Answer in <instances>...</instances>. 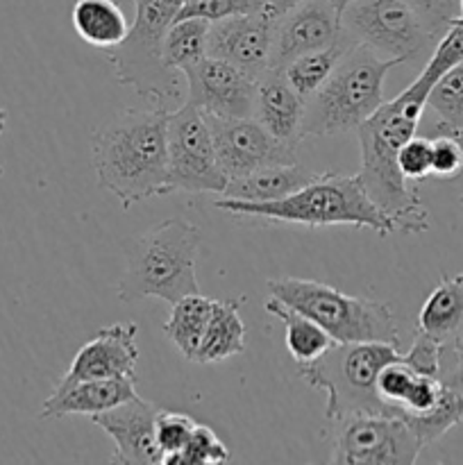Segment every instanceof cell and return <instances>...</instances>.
Returning <instances> with one entry per match:
<instances>
[{"label":"cell","instance_id":"cell-32","mask_svg":"<svg viewBox=\"0 0 463 465\" xmlns=\"http://www.w3.org/2000/svg\"><path fill=\"white\" fill-rule=\"evenodd\" d=\"M268 0H184L177 18H207L221 21L227 16H241V14L266 12ZM175 18V21H177Z\"/></svg>","mask_w":463,"mask_h":465},{"label":"cell","instance_id":"cell-16","mask_svg":"<svg viewBox=\"0 0 463 465\" xmlns=\"http://www.w3.org/2000/svg\"><path fill=\"white\" fill-rule=\"evenodd\" d=\"M139 327L134 322H116L100 330L89 343L82 345L71 366L54 386H71L86 380H109V377H136Z\"/></svg>","mask_w":463,"mask_h":465},{"label":"cell","instance_id":"cell-4","mask_svg":"<svg viewBox=\"0 0 463 465\" xmlns=\"http://www.w3.org/2000/svg\"><path fill=\"white\" fill-rule=\"evenodd\" d=\"M200 230L184 218H166L125 243V271L118 280V298L163 300L172 307L186 295L200 293L195 262Z\"/></svg>","mask_w":463,"mask_h":465},{"label":"cell","instance_id":"cell-42","mask_svg":"<svg viewBox=\"0 0 463 465\" xmlns=\"http://www.w3.org/2000/svg\"><path fill=\"white\" fill-rule=\"evenodd\" d=\"M458 12H461V16H463V0H461V3H458Z\"/></svg>","mask_w":463,"mask_h":465},{"label":"cell","instance_id":"cell-20","mask_svg":"<svg viewBox=\"0 0 463 465\" xmlns=\"http://www.w3.org/2000/svg\"><path fill=\"white\" fill-rule=\"evenodd\" d=\"M320 173H313L311 168L295 163H275V166L259 168V171L248 173V175L227 180L221 198L241 200V203H272L281 200L295 191L304 189L318 180Z\"/></svg>","mask_w":463,"mask_h":465},{"label":"cell","instance_id":"cell-22","mask_svg":"<svg viewBox=\"0 0 463 465\" xmlns=\"http://www.w3.org/2000/svg\"><path fill=\"white\" fill-rule=\"evenodd\" d=\"M243 295L234 300H213L212 316L204 330L193 363H218L245 350V325L241 321Z\"/></svg>","mask_w":463,"mask_h":465},{"label":"cell","instance_id":"cell-29","mask_svg":"<svg viewBox=\"0 0 463 465\" xmlns=\"http://www.w3.org/2000/svg\"><path fill=\"white\" fill-rule=\"evenodd\" d=\"M402 420H407V425L416 431L418 439L427 448V445L438 440L440 436L448 434L452 427H457L463 420V398L454 393L452 389H448V386H443V393H440V400L436 402L434 409L425 413H416V416H407Z\"/></svg>","mask_w":463,"mask_h":465},{"label":"cell","instance_id":"cell-11","mask_svg":"<svg viewBox=\"0 0 463 465\" xmlns=\"http://www.w3.org/2000/svg\"><path fill=\"white\" fill-rule=\"evenodd\" d=\"M331 463L409 465L425 450L416 431L399 416H348L334 420Z\"/></svg>","mask_w":463,"mask_h":465},{"label":"cell","instance_id":"cell-5","mask_svg":"<svg viewBox=\"0 0 463 465\" xmlns=\"http://www.w3.org/2000/svg\"><path fill=\"white\" fill-rule=\"evenodd\" d=\"M398 59L379 57L363 44H352L331 75L304 100L302 134L334 136L357 130L384 103V80Z\"/></svg>","mask_w":463,"mask_h":465},{"label":"cell","instance_id":"cell-41","mask_svg":"<svg viewBox=\"0 0 463 465\" xmlns=\"http://www.w3.org/2000/svg\"><path fill=\"white\" fill-rule=\"evenodd\" d=\"M457 139H458V143H461V148H463V132H458Z\"/></svg>","mask_w":463,"mask_h":465},{"label":"cell","instance_id":"cell-36","mask_svg":"<svg viewBox=\"0 0 463 465\" xmlns=\"http://www.w3.org/2000/svg\"><path fill=\"white\" fill-rule=\"evenodd\" d=\"M440 384L452 389L463 398V341L452 345H440L438 375Z\"/></svg>","mask_w":463,"mask_h":465},{"label":"cell","instance_id":"cell-2","mask_svg":"<svg viewBox=\"0 0 463 465\" xmlns=\"http://www.w3.org/2000/svg\"><path fill=\"white\" fill-rule=\"evenodd\" d=\"M425 107L427 95L409 84L357 127L363 189L381 212L393 218L402 234H422L431 227L429 212L418 191L409 189V180L398 166L399 148L418 134Z\"/></svg>","mask_w":463,"mask_h":465},{"label":"cell","instance_id":"cell-19","mask_svg":"<svg viewBox=\"0 0 463 465\" xmlns=\"http://www.w3.org/2000/svg\"><path fill=\"white\" fill-rule=\"evenodd\" d=\"M136 395V377H109V380L75 381L71 386H54L50 398L41 404L39 418L95 416L118 407Z\"/></svg>","mask_w":463,"mask_h":465},{"label":"cell","instance_id":"cell-43","mask_svg":"<svg viewBox=\"0 0 463 465\" xmlns=\"http://www.w3.org/2000/svg\"><path fill=\"white\" fill-rule=\"evenodd\" d=\"M458 204H461V212H463V195H461V200H458Z\"/></svg>","mask_w":463,"mask_h":465},{"label":"cell","instance_id":"cell-8","mask_svg":"<svg viewBox=\"0 0 463 465\" xmlns=\"http://www.w3.org/2000/svg\"><path fill=\"white\" fill-rule=\"evenodd\" d=\"M182 5L184 0H134V18L127 36L116 48L104 50L116 80L162 107L182 94L177 82L182 73L168 68L162 57L163 36L175 23Z\"/></svg>","mask_w":463,"mask_h":465},{"label":"cell","instance_id":"cell-1","mask_svg":"<svg viewBox=\"0 0 463 465\" xmlns=\"http://www.w3.org/2000/svg\"><path fill=\"white\" fill-rule=\"evenodd\" d=\"M168 109H125L91 136V163L100 189L123 209L171 193L168 184Z\"/></svg>","mask_w":463,"mask_h":465},{"label":"cell","instance_id":"cell-3","mask_svg":"<svg viewBox=\"0 0 463 465\" xmlns=\"http://www.w3.org/2000/svg\"><path fill=\"white\" fill-rule=\"evenodd\" d=\"M213 207L234 216L268 218V221L293 223L304 227H366L379 236L398 232L393 218L381 212L363 189L361 177L336 175L327 171L311 184L272 203H241V200L218 198Z\"/></svg>","mask_w":463,"mask_h":465},{"label":"cell","instance_id":"cell-37","mask_svg":"<svg viewBox=\"0 0 463 465\" xmlns=\"http://www.w3.org/2000/svg\"><path fill=\"white\" fill-rule=\"evenodd\" d=\"M438 359L440 343H436L431 336L420 334V331H418L416 343L411 345V350L404 354V361L416 368L418 372H425V375H438Z\"/></svg>","mask_w":463,"mask_h":465},{"label":"cell","instance_id":"cell-39","mask_svg":"<svg viewBox=\"0 0 463 465\" xmlns=\"http://www.w3.org/2000/svg\"><path fill=\"white\" fill-rule=\"evenodd\" d=\"M327 3H330L331 7L336 9V12H339V14H343V12H345V7H348V5L352 3V0H327Z\"/></svg>","mask_w":463,"mask_h":465},{"label":"cell","instance_id":"cell-12","mask_svg":"<svg viewBox=\"0 0 463 465\" xmlns=\"http://www.w3.org/2000/svg\"><path fill=\"white\" fill-rule=\"evenodd\" d=\"M212 132L218 163L227 180L248 175L259 168L275 163H295V148L272 139L252 116L222 118L213 114H202Z\"/></svg>","mask_w":463,"mask_h":465},{"label":"cell","instance_id":"cell-30","mask_svg":"<svg viewBox=\"0 0 463 465\" xmlns=\"http://www.w3.org/2000/svg\"><path fill=\"white\" fill-rule=\"evenodd\" d=\"M232 459V452L227 450V445L222 443L216 436V431L207 425H195L193 434H191L189 443L184 445V450H180L177 454H172L163 465H218L227 463Z\"/></svg>","mask_w":463,"mask_h":465},{"label":"cell","instance_id":"cell-27","mask_svg":"<svg viewBox=\"0 0 463 465\" xmlns=\"http://www.w3.org/2000/svg\"><path fill=\"white\" fill-rule=\"evenodd\" d=\"M207 18H177V21L168 27L166 36H163V64H166L168 68H172V71L180 73L195 66L200 59L207 57Z\"/></svg>","mask_w":463,"mask_h":465},{"label":"cell","instance_id":"cell-7","mask_svg":"<svg viewBox=\"0 0 463 465\" xmlns=\"http://www.w3.org/2000/svg\"><path fill=\"white\" fill-rule=\"evenodd\" d=\"M268 293L304 313L334 343H390L399 348V330L386 302L354 298L325 282L302 277L268 280Z\"/></svg>","mask_w":463,"mask_h":465},{"label":"cell","instance_id":"cell-33","mask_svg":"<svg viewBox=\"0 0 463 465\" xmlns=\"http://www.w3.org/2000/svg\"><path fill=\"white\" fill-rule=\"evenodd\" d=\"M431 139V177L454 180L463 171V148L457 136L438 134Z\"/></svg>","mask_w":463,"mask_h":465},{"label":"cell","instance_id":"cell-34","mask_svg":"<svg viewBox=\"0 0 463 465\" xmlns=\"http://www.w3.org/2000/svg\"><path fill=\"white\" fill-rule=\"evenodd\" d=\"M398 166L407 180H425L431 175V139L413 134L398 153Z\"/></svg>","mask_w":463,"mask_h":465},{"label":"cell","instance_id":"cell-23","mask_svg":"<svg viewBox=\"0 0 463 465\" xmlns=\"http://www.w3.org/2000/svg\"><path fill=\"white\" fill-rule=\"evenodd\" d=\"M71 23L82 41L100 50L116 48L130 30L125 12L113 0H75Z\"/></svg>","mask_w":463,"mask_h":465},{"label":"cell","instance_id":"cell-40","mask_svg":"<svg viewBox=\"0 0 463 465\" xmlns=\"http://www.w3.org/2000/svg\"><path fill=\"white\" fill-rule=\"evenodd\" d=\"M7 116H9V114L5 112V109H0V134H3L5 127H7Z\"/></svg>","mask_w":463,"mask_h":465},{"label":"cell","instance_id":"cell-17","mask_svg":"<svg viewBox=\"0 0 463 465\" xmlns=\"http://www.w3.org/2000/svg\"><path fill=\"white\" fill-rule=\"evenodd\" d=\"M157 413L159 409L153 402L134 395L118 407L91 416V422L100 427L104 434L112 436L113 445H116L112 463H162V452H159L157 434H154Z\"/></svg>","mask_w":463,"mask_h":465},{"label":"cell","instance_id":"cell-13","mask_svg":"<svg viewBox=\"0 0 463 465\" xmlns=\"http://www.w3.org/2000/svg\"><path fill=\"white\" fill-rule=\"evenodd\" d=\"M186 103L202 114L222 118H248L254 109L257 77L248 75L234 64L218 57L200 59L195 66L186 68Z\"/></svg>","mask_w":463,"mask_h":465},{"label":"cell","instance_id":"cell-14","mask_svg":"<svg viewBox=\"0 0 463 465\" xmlns=\"http://www.w3.org/2000/svg\"><path fill=\"white\" fill-rule=\"evenodd\" d=\"M340 35V14L327 0H302L275 21L268 68L281 71L300 54L336 44Z\"/></svg>","mask_w":463,"mask_h":465},{"label":"cell","instance_id":"cell-10","mask_svg":"<svg viewBox=\"0 0 463 465\" xmlns=\"http://www.w3.org/2000/svg\"><path fill=\"white\" fill-rule=\"evenodd\" d=\"M168 184L182 193H222L227 175L218 163L202 112L184 103L168 112Z\"/></svg>","mask_w":463,"mask_h":465},{"label":"cell","instance_id":"cell-31","mask_svg":"<svg viewBox=\"0 0 463 465\" xmlns=\"http://www.w3.org/2000/svg\"><path fill=\"white\" fill-rule=\"evenodd\" d=\"M193 430L195 420H191L189 416L177 411H168V409H159L154 434H157V445L159 452H162V465L166 463L172 454L184 450V445L189 443Z\"/></svg>","mask_w":463,"mask_h":465},{"label":"cell","instance_id":"cell-6","mask_svg":"<svg viewBox=\"0 0 463 465\" xmlns=\"http://www.w3.org/2000/svg\"><path fill=\"white\" fill-rule=\"evenodd\" d=\"M399 357V348L390 343H334L313 361L300 363L298 375L325 391L330 422L348 416H398L377 393V377Z\"/></svg>","mask_w":463,"mask_h":465},{"label":"cell","instance_id":"cell-35","mask_svg":"<svg viewBox=\"0 0 463 465\" xmlns=\"http://www.w3.org/2000/svg\"><path fill=\"white\" fill-rule=\"evenodd\" d=\"M404 3L418 14L422 25L427 27V32L434 39L448 30V25L454 18L461 16V12H458L461 0H404Z\"/></svg>","mask_w":463,"mask_h":465},{"label":"cell","instance_id":"cell-25","mask_svg":"<svg viewBox=\"0 0 463 465\" xmlns=\"http://www.w3.org/2000/svg\"><path fill=\"white\" fill-rule=\"evenodd\" d=\"M212 307L213 300L204 298V295H186L180 302L172 304L171 316L163 322V336L189 361H193L195 352H198L200 341H202L204 330H207L209 316H212Z\"/></svg>","mask_w":463,"mask_h":465},{"label":"cell","instance_id":"cell-9","mask_svg":"<svg viewBox=\"0 0 463 465\" xmlns=\"http://www.w3.org/2000/svg\"><path fill=\"white\" fill-rule=\"evenodd\" d=\"M340 27L354 44L398 62L418 57L434 41L404 0H352L340 14Z\"/></svg>","mask_w":463,"mask_h":465},{"label":"cell","instance_id":"cell-26","mask_svg":"<svg viewBox=\"0 0 463 465\" xmlns=\"http://www.w3.org/2000/svg\"><path fill=\"white\" fill-rule=\"evenodd\" d=\"M354 41L348 35H340V39L336 44L327 45V48L311 50V53H304L300 57H295L293 62L286 64L281 68L286 82L302 95L304 100L318 91L322 86V82L331 75V71L336 68V64L340 62V57L345 54V50L352 45Z\"/></svg>","mask_w":463,"mask_h":465},{"label":"cell","instance_id":"cell-18","mask_svg":"<svg viewBox=\"0 0 463 465\" xmlns=\"http://www.w3.org/2000/svg\"><path fill=\"white\" fill-rule=\"evenodd\" d=\"M304 98L286 82L284 73L268 68L257 77L252 118L280 143L298 150L302 141Z\"/></svg>","mask_w":463,"mask_h":465},{"label":"cell","instance_id":"cell-21","mask_svg":"<svg viewBox=\"0 0 463 465\" xmlns=\"http://www.w3.org/2000/svg\"><path fill=\"white\" fill-rule=\"evenodd\" d=\"M416 330L440 345L463 341V272L452 277L443 275L422 304Z\"/></svg>","mask_w":463,"mask_h":465},{"label":"cell","instance_id":"cell-24","mask_svg":"<svg viewBox=\"0 0 463 465\" xmlns=\"http://www.w3.org/2000/svg\"><path fill=\"white\" fill-rule=\"evenodd\" d=\"M266 313L275 316L277 321L284 322L286 327V350H289L291 357L295 359V363H309L313 359L320 357L327 348L334 345V341L327 336V331L322 330L318 322H313L311 318H307L304 313L295 312L293 307L284 304L281 300H277L275 295L266 298L263 302Z\"/></svg>","mask_w":463,"mask_h":465},{"label":"cell","instance_id":"cell-38","mask_svg":"<svg viewBox=\"0 0 463 465\" xmlns=\"http://www.w3.org/2000/svg\"><path fill=\"white\" fill-rule=\"evenodd\" d=\"M302 3V0H268V5H266V12L271 14L272 18H280L281 14H286L289 12V9H293L295 5H300Z\"/></svg>","mask_w":463,"mask_h":465},{"label":"cell","instance_id":"cell-28","mask_svg":"<svg viewBox=\"0 0 463 465\" xmlns=\"http://www.w3.org/2000/svg\"><path fill=\"white\" fill-rule=\"evenodd\" d=\"M436 116V123L425 136L452 134L463 132V64L449 68L427 95V107Z\"/></svg>","mask_w":463,"mask_h":465},{"label":"cell","instance_id":"cell-15","mask_svg":"<svg viewBox=\"0 0 463 465\" xmlns=\"http://www.w3.org/2000/svg\"><path fill=\"white\" fill-rule=\"evenodd\" d=\"M275 18L268 12L241 14L209 23L207 54L225 59L248 75L259 77L271 66Z\"/></svg>","mask_w":463,"mask_h":465}]
</instances>
